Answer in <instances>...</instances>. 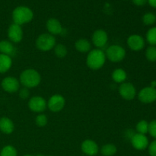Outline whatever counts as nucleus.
Listing matches in <instances>:
<instances>
[{
  "label": "nucleus",
  "mask_w": 156,
  "mask_h": 156,
  "mask_svg": "<svg viewBox=\"0 0 156 156\" xmlns=\"http://www.w3.org/2000/svg\"><path fill=\"white\" fill-rule=\"evenodd\" d=\"M35 122H36V124L38 126H41V127H43V126H46L47 123V116L44 115V114H40L35 119Z\"/></svg>",
  "instance_id": "nucleus-29"
},
{
  "label": "nucleus",
  "mask_w": 156,
  "mask_h": 156,
  "mask_svg": "<svg viewBox=\"0 0 156 156\" xmlns=\"http://www.w3.org/2000/svg\"><path fill=\"white\" fill-rule=\"evenodd\" d=\"M128 47L134 51H140L145 47V41L142 36L139 34H133L127 39Z\"/></svg>",
  "instance_id": "nucleus-12"
},
{
  "label": "nucleus",
  "mask_w": 156,
  "mask_h": 156,
  "mask_svg": "<svg viewBox=\"0 0 156 156\" xmlns=\"http://www.w3.org/2000/svg\"><path fill=\"white\" fill-rule=\"evenodd\" d=\"M133 2L137 6H143L148 2V0H133Z\"/></svg>",
  "instance_id": "nucleus-33"
},
{
  "label": "nucleus",
  "mask_w": 156,
  "mask_h": 156,
  "mask_svg": "<svg viewBox=\"0 0 156 156\" xmlns=\"http://www.w3.org/2000/svg\"><path fill=\"white\" fill-rule=\"evenodd\" d=\"M30 95V91L27 89V88H24L20 90L19 96L22 99H27Z\"/></svg>",
  "instance_id": "nucleus-32"
},
{
  "label": "nucleus",
  "mask_w": 156,
  "mask_h": 156,
  "mask_svg": "<svg viewBox=\"0 0 156 156\" xmlns=\"http://www.w3.org/2000/svg\"><path fill=\"white\" fill-rule=\"evenodd\" d=\"M8 36L14 43H19L23 38V31L21 26L16 24H11L8 30Z\"/></svg>",
  "instance_id": "nucleus-14"
},
{
  "label": "nucleus",
  "mask_w": 156,
  "mask_h": 156,
  "mask_svg": "<svg viewBox=\"0 0 156 156\" xmlns=\"http://www.w3.org/2000/svg\"><path fill=\"white\" fill-rule=\"evenodd\" d=\"M75 47L81 53H87L91 50V46L87 39H79L75 44Z\"/></svg>",
  "instance_id": "nucleus-20"
},
{
  "label": "nucleus",
  "mask_w": 156,
  "mask_h": 156,
  "mask_svg": "<svg viewBox=\"0 0 156 156\" xmlns=\"http://www.w3.org/2000/svg\"><path fill=\"white\" fill-rule=\"evenodd\" d=\"M149 153L150 156H156V140L149 145Z\"/></svg>",
  "instance_id": "nucleus-31"
},
{
  "label": "nucleus",
  "mask_w": 156,
  "mask_h": 156,
  "mask_svg": "<svg viewBox=\"0 0 156 156\" xmlns=\"http://www.w3.org/2000/svg\"><path fill=\"white\" fill-rule=\"evenodd\" d=\"M15 47L12 43L8 41H0V52L2 53V54L10 56L11 55H13L15 53Z\"/></svg>",
  "instance_id": "nucleus-19"
},
{
  "label": "nucleus",
  "mask_w": 156,
  "mask_h": 156,
  "mask_svg": "<svg viewBox=\"0 0 156 156\" xmlns=\"http://www.w3.org/2000/svg\"><path fill=\"white\" fill-rule=\"evenodd\" d=\"M12 65V59L9 56L0 54V73H5L11 68Z\"/></svg>",
  "instance_id": "nucleus-18"
},
{
  "label": "nucleus",
  "mask_w": 156,
  "mask_h": 156,
  "mask_svg": "<svg viewBox=\"0 0 156 156\" xmlns=\"http://www.w3.org/2000/svg\"><path fill=\"white\" fill-rule=\"evenodd\" d=\"M47 103L44 98L41 96H34L29 101L28 107L32 111L37 113H41L45 111L47 108Z\"/></svg>",
  "instance_id": "nucleus-9"
},
{
  "label": "nucleus",
  "mask_w": 156,
  "mask_h": 156,
  "mask_svg": "<svg viewBox=\"0 0 156 156\" xmlns=\"http://www.w3.org/2000/svg\"><path fill=\"white\" fill-rule=\"evenodd\" d=\"M54 53L59 58H63L67 54V49L62 44H58L54 47Z\"/></svg>",
  "instance_id": "nucleus-28"
},
{
  "label": "nucleus",
  "mask_w": 156,
  "mask_h": 156,
  "mask_svg": "<svg viewBox=\"0 0 156 156\" xmlns=\"http://www.w3.org/2000/svg\"><path fill=\"white\" fill-rule=\"evenodd\" d=\"M108 41V34L102 29L95 30L92 35V42L94 45L98 49L105 47Z\"/></svg>",
  "instance_id": "nucleus-11"
},
{
  "label": "nucleus",
  "mask_w": 156,
  "mask_h": 156,
  "mask_svg": "<svg viewBox=\"0 0 156 156\" xmlns=\"http://www.w3.org/2000/svg\"><path fill=\"white\" fill-rule=\"evenodd\" d=\"M56 39L50 34H42L36 41V46L41 51H49L55 47Z\"/></svg>",
  "instance_id": "nucleus-4"
},
{
  "label": "nucleus",
  "mask_w": 156,
  "mask_h": 156,
  "mask_svg": "<svg viewBox=\"0 0 156 156\" xmlns=\"http://www.w3.org/2000/svg\"><path fill=\"white\" fill-rule=\"evenodd\" d=\"M133 147L136 150H144L149 146V140L146 135L140 133H135L130 139Z\"/></svg>",
  "instance_id": "nucleus-10"
},
{
  "label": "nucleus",
  "mask_w": 156,
  "mask_h": 156,
  "mask_svg": "<svg viewBox=\"0 0 156 156\" xmlns=\"http://www.w3.org/2000/svg\"><path fill=\"white\" fill-rule=\"evenodd\" d=\"M119 93L125 100H133L136 94V89L132 83L124 82L119 87Z\"/></svg>",
  "instance_id": "nucleus-7"
},
{
  "label": "nucleus",
  "mask_w": 156,
  "mask_h": 156,
  "mask_svg": "<svg viewBox=\"0 0 156 156\" xmlns=\"http://www.w3.org/2000/svg\"><path fill=\"white\" fill-rule=\"evenodd\" d=\"M106 57L113 62H118L123 60L126 56V51L119 45L110 46L106 50Z\"/></svg>",
  "instance_id": "nucleus-5"
},
{
  "label": "nucleus",
  "mask_w": 156,
  "mask_h": 156,
  "mask_svg": "<svg viewBox=\"0 0 156 156\" xmlns=\"http://www.w3.org/2000/svg\"><path fill=\"white\" fill-rule=\"evenodd\" d=\"M117 150V149L115 145L108 143V144H105L102 146L101 152L104 156H113L115 155Z\"/></svg>",
  "instance_id": "nucleus-22"
},
{
  "label": "nucleus",
  "mask_w": 156,
  "mask_h": 156,
  "mask_svg": "<svg viewBox=\"0 0 156 156\" xmlns=\"http://www.w3.org/2000/svg\"><path fill=\"white\" fill-rule=\"evenodd\" d=\"M82 151L88 156H94L98 152V146L94 141L91 140H86L82 143Z\"/></svg>",
  "instance_id": "nucleus-15"
},
{
  "label": "nucleus",
  "mask_w": 156,
  "mask_h": 156,
  "mask_svg": "<svg viewBox=\"0 0 156 156\" xmlns=\"http://www.w3.org/2000/svg\"><path fill=\"white\" fill-rule=\"evenodd\" d=\"M112 79L117 83H123L126 79V73L123 69H117L113 72Z\"/></svg>",
  "instance_id": "nucleus-21"
},
{
  "label": "nucleus",
  "mask_w": 156,
  "mask_h": 156,
  "mask_svg": "<svg viewBox=\"0 0 156 156\" xmlns=\"http://www.w3.org/2000/svg\"><path fill=\"white\" fill-rule=\"evenodd\" d=\"M150 87H152V88H156V81H152V82H151Z\"/></svg>",
  "instance_id": "nucleus-35"
},
{
  "label": "nucleus",
  "mask_w": 156,
  "mask_h": 156,
  "mask_svg": "<svg viewBox=\"0 0 156 156\" xmlns=\"http://www.w3.org/2000/svg\"><path fill=\"white\" fill-rule=\"evenodd\" d=\"M136 129L138 133L146 135V133H149V123L146 120H140L136 124Z\"/></svg>",
  "instance_id": "nucleus-23"
},
{
  "label": "nucleus",
  "mask_w": 156,
  "mask_h": 156,
  "mask_svg": "<svg viewBox=\"0 0 156 156\" xmlns=\"http://www.w3.org/2000/svg\"><path fill=\"white\" fill-rule=\"evenodd\" d=\"M143 21L146 25H152L156 21V15L152 12L146 13L143 17Z\"/></svg>",
  "instance_id": "nucleus-27"
},
{
  "label": "nucleus",
  "mask_w": 156,
  "mask_h": 156,
  "mask_svg": "<svg viewBox=\"0 0 156 156\" xmlns=\"http://www.w3.org/2000/svg\"><path fill=\"white\" fill-rule=\"evenodd\" d=\"M148 2L152 7L156 8V0H148Z\"/></svg>",
  "instance_id": "nucleus-34"
},
{
  "label": "nucleus",
  "mask_w": 156,
  "mask_h": 156,
  "mask_svg": "<svg viewBox=\"0 0 156 156\" xmlns=\"http://www.w3.org/2000/svg\"><path fill=\"white\" fill-rule=\"evenodd\" d=\"M146 57L149 62L156 61V46H150L146 50Z\"/></svg>",
  "instance_id": "nucleus-25"
},
{
  "label": "nucleus",
  "mask_w": 156,
  "mask_h": 156,
  "mask_svg": "<svg viewBox=\"0 0 156 156\" xmlns=\"http://www.w3.org/2000/svg\"><path fill=\"white\" fill-rule=\"evenodd\" d=\"M106 61L105 53L101 49H94L91 50L87 56L86 63L90 69L98 70L101 68Z\"/></svg>",
  "instance_id": "nucleus-1"
},
{
  "label": "nucleus",
  "mask_w": 156,
  "mask_h": 156,
  "mask_svg": "<svg viewBox=\"0 0 156 156\" xmlns=\"http://www.w3.org/2000/svg\"><path fill=\"white\" fill-rule=\"evenodd\" d=\"M139 100L143 104H151L156 101V88L146 87L141 89L138 94Z\"/></svg>",
  "instance_id": "nucleus-6"
},
{
  "label": "nucleus",
  "mask_w": 156,
  "mask_h": 156,
  "mask_svg": "<svg viewBox=\"0 0 156 156\" xmlns=\"http://www.w3.org/2000/svg\"><path fill=\"white\" fill-rule=\"evenodd\" d=\"M66 104L65 98L60 94H54L49 99L47 107L53 112H59L62 111Z\"/></svg>",
  "instance_id": "nucleus-8"
},
{
  "label": "nucleus",
  "mask_w": 156,
  "mask_h": 156,
  "mask_svg": "<svg viewBox=\"0 0 156 156\" xmlns=\"http://www.w3.org/2000/svg\"><path fill=\"white\" fill-rule=\"evenodd\" d=\"M34 14L31 9L26 6H19L15 9L12 12V18H13L14 24H21L28 23L33 19Z\"/></svg>",
  "instance_id": "nucleus-3"
},
{
  "label": "nucleus",
  "mask_w": 156,
  "mask_h": 156,
  "mask_svg": "<svg viewBox=\"0 0 156 156\" xmlns=\"http://www.w3.org/2000/svg\"><path fill=\"white\" fill-rule=\"evenodd\" d=\"M146 41L151 46H156V27H152L148 30Z\"/></svg>",
  "instance_id": "nucleus-24"
},
{
  "label": "nucleus",
  "mask_w": 156,
  "mask_h": 156,
  "mask_svg": "<svg viewBox=\"0 0 156 156\" xmlns=\"http://www.w3.org/2000/svg\"><path fill=\"white\" fill-rule=\"evenodd\" d=\"M14 123L8 117L0 119V130L5 134H11L14 131Z\"/></svg>",
  "instance_id": "nucleus-17"
},
{
  "label": "nucleus",
  "mask_w": 156,
  "mask_h": 156,
  "mask_svg": "<svg viewBox=\"0 0 156 156\" xmlns=\"http://www.w3.org/2000/svg\"><path fill=\"white\" fill-rule=\"evenodd\" d=\"M46 26H47V29L48 30V31L52 35L61 34L63 31V28H62L60 22L56 18H50L47 21Z\"/></svg>",
  "instance_id": "nucleus-16"
},
{
  "label": "nucleus",
  "mask_w": 156,
  "mask_h": 156,
  "mask_svg": "<svg viewBox=\"0 0 156 156\" xmlns=\"http://www.w3.org/2000/svg\"><path fill=\"white\" fill-rule=\"evenodd\" d=\"M41 81V75L37 71L32 69L24 70L20 75V82L25 88H31L37 87L40 84Z\"/></svg>",
  "instance_id": "nucleus-2"
},
{
  "label": "nucleus",
  "mask_w": 156,
  "mask_h": 156,
  "mask_svg": "<svg viewBox=\"0 0 156 156\" xmlns=\"http://www.w3.org/2000/svg\"><path fill=\"white\" fill-rule=\"evenodd\" d=\"M24 156H34V155H25ZM38 156H41V155H38Z\"/></svg>",
  "instance_id": "nucleus-36"
},
{
  "label": "nucleus",
  "mask_w": 156,
  "mask_h": 156,
  "mask_svg": "<svg viewBox=\"0 0 156 156\" xmlns=\"http://www.w3.org/2000/svg\"><path fill=\"white\" fill-rule=\"evenodd\" d=\"M20 84L18 79L15 77H9L5 78L2 82V87L5 91L9 93L16 92L19 89Z\"/></svg>",
  "instance_id": "nucleus-13"
},
{
  "label": "nucleus",
  "mask_w": 156,
  "mask_h": 156,
  "mask_svg": "<svg viewBox=\"0 0 156 156\" xmlns=\"http://www.w3.org/2000/svg\"><path fill=\"white\" fill-rule=\"evenodd\" d=\"M17 150L12 146H6L2 149L0 156H17Z\"/></svg>",
  "instance_id": "nucleus-26"
},
{
  "label": "nucleus",
  "mask_w": 156,
  "mask_h": 156,
  "mask_svg": "<svg viewBox=\"0 0 156 156\" xmlns=\"http://www.w3.org/2000/svg\"><path fill=\"white\" fill-rule=\"evenodd\" d=\"M149 133L151 136L156 139V120H152L149 123Z\"/></svg>",
  "instance_id": "nucleus-30"
}]
</instances>
